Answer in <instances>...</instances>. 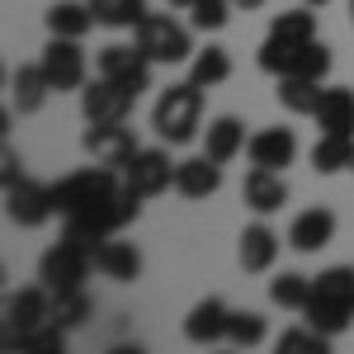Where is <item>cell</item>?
<instances>
[{"label":"cell","mask_w":354,"mask_h":354,"mask_svg":"<svg viewBox=\"0 0 354 354\" xmlns=\"http://www.w3.org/2000/svg\"><path fill=\"white\" fill-rule=\"evenodd\" d=\"M48 322H53V288H48V283H33V288L10 293V298H5V350H10L19 335L48 326Z\"/></svg>","instance_id":"9c48e42d"},{"label":"cell","mask_w":354,"mask_h":354,"mask_svg":"<svg viewBox=\"0 0 354 354\" xmlns=\"http://www.w3.org/2000/svg\"><path fill=\"white\" fill-rule=\"evenodd\" d=\"M137 213H142V198H137V194H128V189H118L109 203L85 208V213H71L62 236H66V241H81V245H90V250H95L100 241L118 236L128 222H137Z\"/></svg>","instance_id":"3957f363"},{"label":"cell","mask_w":354,"mask_h":354,"mask_svg":"<svg viewBox=\"0 0 354 354\" xmlns=\"http://www.w3.org/2000/svg\"><path fill=\"white\" fill-rule=\"evenodd\" d=\"M326 340H330V335H322L317 326H307V330H283V335H279V354H283V350H326Z\"/></svg>","instance_id":"d590c367"},{"label":"cell","mask_w":354,"mask_h":354,"mask_svg":"<svg viewBox=\"0 0 354 354\" xmlns=\"http://www.w3.org/2000/svg\"><path fill=\"white\" fill-rule=\"evenodd\" d=\"M48 95H53V81H48L43 62H33V66H19V71L10 76V109L38 113L43 104H48Z\"/></svg>","instance_id":"44dd1931"},{"label":"cell","mask_w":354,"mask_h":354,"mask_svg":"<svg viewBox=\"0 0 354 354\" xmlns=\"http://www.w3.org/2000/svg\"><path fill=\"white\" fill-rule=\"evenodd\" d=\"M307 326H317L322 335H345L354 322V270L350 265H330L312 279V302L302 307Z\"/></svg>","instance_id":"6da1fadb"},{"label":"cell","mask_w":354,"mask_h":354,"mask_svg":"<svg viewBox=\"0 0 354 354\" xmlns=\"http://www.w3.org/2000/svg\"><path fill=\"white\" fill-rule=\"evenodd\" d=\"M203 128V90L194 81H180L161 90V100L151 104V133L161 137L165 147H189Z\"/></svg>","instance_id":"7a4b0ae2"},{"label":"cell","mask_w":354,"mask_h":354,"mask_svg":"<svg viewBox=\"0 0 354 354\" xmlns=\"http://www.w3.org/2000/svg\"><path fill=\"white\" fill-rule=\"evenodd\" d=\"M24 175V165H19V156H15V147H5V170H0V180L10 185V180H19Z\"/></svg>","instance_id":"8d00e7d4"},{"label":"cell","mask_w":354,"mask_h":354,"mask_svg":"<svg viewBox=\"0 0 354 354\" xmlns=\"http://www.w3.org/2000/svg\"><path fill=\"white\" fill-rule=\"evenodd\" d=\"M90 270H95V250L62 236L57 245L43 250V260H38V283H48L53 293H62V288H81L85 279H90Z\"/></svg>","instance_id":"52a82bcc"},{"label":"cell","mask_w":354,"mask_h":354,"mask_svg":"<svg viewBox=\"0 0 354 354\" xmlns=\"http://www.w3.org/2000/svg\"><path fill=\"white\" fill-rule=\"evenodd\" d=\"M255 62H260V71H270L274 81L279 76H307V81H326L330 66H335V57H330L326 43H298V48H288V43H274V38H265L260 43V53H255Z\"/></svg>","instance_id":"5b68a950"},{"label":"cell","mask_w":354,"mask_h":354,"mask_svg":"<svg viewBox=\"0 0 354 354\" xmlns=\"http://www.w3.org/2000/svg\"><path fill=\"white\" fill-rule=\"evenodd\" d=\"M241 203L250 213L270 218L288 203V185H283V170H265V165H250L241 180Z\"/></svg>","instance_id":"9a60e30c"},{"label":"cell","mask_w":354,"mask_h":354,"mask_svg":"<svg viewBox=\"0 0 354 354\" xmlns=\"http://www.w3.org/2000/svg\"><path fill=\"white\" fill-rule=\"evenodd\" d=\"M10 350H28V354H62L66 350V330L57 326V322H48V326L28 330V335H19Z\"/></svg>","instance_id":"e575fe53"},{"label":"cell","mask_w":354,"mask_h":354,"mask_svg":"<svg viewBox=\"0 0 354 354\" xmlns=\"http://www.w3.org/2000/svg\"><path fill=\"white\" fill-rule=\"evenodd\" d=\"M170 5H175V10H189V5H194V0H170Z\"/></svg>","instance_id":"ab89813d"},{"label":"cell","mask_w":354,"mask_h":354,"mask_svg":"<svg viewBox=\"0 0 354 354\" xmlns=\"http://www.w3.org/2000/svg\"><path fill=\"white\" fill-rule=\"evenodd\" d=\"M218 189H222V165L213 161L208 151L175 165V194H180V198H194V203H203V198H213Z\"/></svg>","instance_id":"e0dca14e"},{"label":"cell","mask_w":354,"mask_h":354,"mask_svg":"<svg viewBox=\"0 0 354 354\" xmlns=\"http://www.w3.org/2000/svg\"><path fill=\"white\" fill-rule=\"evenodd\" d=\"M189 81L198 85V90H218L222 81H232V53L227 48H203V53L189 57Z\"/></svg>","instance_id":"4316f807"},{"label":"cell","mask_w":354,"mask_h":354,"mask_svg":"<svg viewBox=\"0 0 354 354\" xmlns=\"http://www.w3.org/2000/svg\"><path fill=\"white\" fill-rule=\"evenodd\" d=\"M270 38H274V43H288V48L312 43V38H317V15H312V5H298V10L274 15V19H270Z\"/></svg>","instance_id":"83f0119b"},{"label":"cell","mask_w":354,"mask_h":354,"mask_svg":"<svg viewBox=\"0 0 354 354\" xmlns=\"http://www.w3.org/2000/svg\"><path fill=\"white\" fill-rule=\"evenodd\" d=\"M90 10H95V24L104 28H137L151 15L147 0H90Z\"/></svg>","instance_id":"4dcf8cb0"},{"label":"cell","mask_w":354,"mask_h":354,"mask_svg":"<svg viewBox=\"0 0 354 354\" xmlns=\"http://www.w3.org/2000/svg\"><path fill=\"white\" fill-rule=\"evenodd\" d=\"M265 335H270V322L260 317V312H232V322H227V340L232 345H241V350H255V345H265Z\"/></svg>","instance_id":"d6a6232c"},{"label":"cell","mask_w":354,"mask_h":354,"mask_svg":"<svg viewBox=\"0 0 354 354\" xmlns=\"http://www.w3.org/2000/svg\"><path fill=\"white\" fill-rule=\"evenodd\" d=\"M350 19H354V0H350Z\"/></svg>","instance_id":"60d3db41"},{"label":"cell","mask_w":354,"mask_h":354,"mask_svg":"<svg viewBox=\"0 0 354 354\" xmlns=\"http://www.w3.org/2000/svg\"><path fill=\"white\" fill-rule=\"evenodd\" d=\"M245 156H250V165H265V170H288L298 161V133L293 128H260L245 142Z\"/></svg>","instance_id":"2e32d148"},{"label":"cell","mask_w":354,"mask_h":354,"mask_svg":"<svg viewBox=\"0 0 354 354\" xmlns=\"http://www.w3.org/2000/svg\"><path fill=\"white\" fill-rule=\"evenodd\" d=\"M133 43L151 57L156 66H175V62H189L194 57L189 28L180 24L175 15H147V19L133 28Z\"/></svg>","instance_id":"8992f818"},{"label":"cell","mask_w":354,"mask_h":354,"mask_svg":"<svg viewBox=\"0 0 354 354\" xmlns=\"http://www.w3.org/2000/svg\"><path fill=\"white\" fill-rule=\"evenodd\" d=\"M350 161H354V137H340V133L317 137V147H312V170H317V175L350 170Z\"/></svg>","instance_id":"f546056e"},{"label":"cell","mask_w":354,"mask_h":354,"mask_svg":"<svg viewBox=\"0 0 354 354\" xmlns=\"http://www.w3.org/2000/svg\"><path fill=\"white\" fill-rule=\"evenodd\" d=\"M232 0H194L189 5V28H198V33H218L227 19H232Z\"/></svg>","instance_id":"836d02e7"},{"label":"cell","mask_w":354,"mask_h":354,"mask_svg":"<svg viewBox=\"0 0 354 354\" xmlns=\"http://www.w3.org/2000/svg\"><path fill=\"white\" fill-rule=\"evenodd\" d=\"M175 165L180 161H170L165 147H142L133 156V165L123 170V189L137 194V198H156V194L175 189Z\"/></svg>","instance_id":"30bf717a"},{"label":"cell","mask_w":354,"mask_h":354,"mask_svg":"<svg viewBox=\"0 0 354 354\" xmlns=\"http://www.w3.org/2000/svg\"><path fill=\"white\" fill-rule=\"evenodd\" d=\"M317 128L322 133H340V137H354V90L345 85H330L326 95H322V104H317Z\"/></svg>","instance_id":"cb8c5ba5"},{"label":"cell","mask_w":354,"mask_h":354,"mask_svg":"<svg viewBox=\"0 0 354 354\" xmlns=\"http://www.w3.org/2000/svg\"><path fill=\"white\" fill-rule=\"evenodd\" d=\"M95 66H100V76H109L113 85H123L128 95H142V90H151V66H156V62L142 53L137 43H109V48H100Z\"/></svg>","instance_id":"ba28073f"},{"label":"cell","mask_w":354,"mask_h":354,"mask_svg":"<svg viewBox=\"0 0 354 354\" xmlns=\"http://www.w3.org/2000/svg\"><path fill=\"white\" fill-rule=\"evenodd\" d=\"M350 170H354V161H350Z\"/></svg>","instance_id":"b9f144b4"},{"label":"cell","mask_w":354,"mask_h":354,"mask_svg":"<svg viewBox=\"0 0 354 354\" xmlns=\"http://www.w3.org/2000/svg\"><path fill=\"white\" fill-rule=\"evenodd\" d=\"M302 5H312V10H326L330 0H302Z\"/></svg>","instance_id":"f35d334b"},{"label":"cell","mask_w":354,"mask_h":354,"mask_svg":"<svg viewBox=\"0 0 354 354\" xmlns=\"http://www.w3.org/2000/svg\"><path fill=\"white\" fill-rule=\"evenodd\" d=\"M236 260H241V270H245V274H265V270H274V260H279V236H274V227H265V222H250V227L241 232Z\"/></svg>","instance_id":"ffe728a7"},{"label":"cell","mask_w":354,"mask_h":354,"mask_svg":"<svg viewBox=\"0 0 354 354\" xmlns=\"http://www.w3.org/2000/svg\"><path fill=\"white\" fill-rule=\"evenodd\" d=\"M227 322H232V307L222 298L194 302L189 317H185V340L189 345H218V340H227Z\"/></svg>","instance_id":"ac0fdd59"},{"label":"cell","mask_w":354,"mask_h":354,"mask_svg":"<svg viewBox=\"0 0 354 354\" xmlns=\"http://www.w3.org/2000/svg\"><path fill=\"white\" fill-rule=\"evenodd\" d=\"M245 142H250V137H245V123L236 118V113H222V118L208 123V133H203V151H208L218 165H227V161H236V156L245 151Z\"/></svg>","instance_id":"7402d4cb"},{"label":"cell","mask_w":354,"mask_h":354,"mask_svg":"<svg viewBox=\"0 0 354 354\" xmlns=\"http://www.w3.org/2000/svg\"><path fill=\"white\" fill-rule=\"evenodd\" d=\"M270 302H274V307H283V312H302V307L312 302V279H307V274L283 270L270 283Z\"/></svg>","instance_id":"1f68e13d"},{"label":"cell","mask_w":354,"mask_h":354,"mask_svg":"<svg viewBox=\"0 0 354 354\" xmlns=\"http://www.w3.org/2000/svg\"><path fill=\"white\" fill-rule=\"evenodd\" d=\"M53 185H38V180H10L5 185V218L15 222V227H43V222L53 218Z\"/></svg>","instance_id":"8fae6325"},{"label":"cell","mask_w":354,"mask_h":354,"mask_svg":"<svg viewBox=\"0 0 354 354\" xmlns=\"http://www.w3.org/2000/svg\"><path fill=\"white\" fill-rule=\"evenodd\" d=\"M133 100L123 85H113L109 76H95V81L81 85V113L85 123H128V113H133Z\"/></svg>","instance_id":"5bb4252c"},{"label":"cell","mask_w":354,"mask_h":354,"mask_svg":"<svg viewBox=\"0 0 354 354\" xmlns=\"http://www.w3.org/2000/svg\"><path fill=\"white\" fill-rule=\"evenodd\" d=\"M322 81H307V76H279V90H274V100L283 104L288 113H298V118H312L317 104H322Z\"/></svg>","instance_id":"484cf974"},{"label":"cell","mask_w":354,"mask_h":354,"mask_svg":"<svg viewBox=\"0 0 354 354\" xmlns=\"http://www.w3.org/2000/svg\"><path fill=\"white\" fill-rule=\"evenodd\" d=\"M330 241H335V213L330 208H307V213H298L288 222V245L298 255H317Z\"/></svg>","instance_id":"d6986e66"},{"label":"cell","mask_w":354,"mask_h":354,"mask_svg":"<svg viewBox=\"0 0 354 354\" xmlns=\"http://www.w3.org/2000/svg\"><path fill=\"white\" fill-rule=\"evenodd\" d=\"M43 71L53 81V95H66V90H81L85 85V48L81 38H53L48 33V48H43Z\"/></svg>","instance_id":"7c38bea8"},{"label":"cell","mask_w":354,"mask_h":354,"mask_svg":"<svg viewBox=\"0 0 354 354\" xmlns=\"http://www.w3.org/2000/svg\"><path fill=\"white\" fill-rule=\"evenodd\" d=\"M123 189V180L113 175V165H85V170H71V175H62L53 185V208L62 218H71V213H85V208H100V203H109L113 194Z\"/></svg>","instance_id":"277c9868"},{"label":"cell","mask_w":354,"mask_h":354,"mask_svg":"<svg viewBox=\"0 0 354 354\" xmlns=\"http://www.w3.org/2000/svg\"><path fill=\"white\" fill-rule=\"evenodd\" d=\"M232 5H236V10H265L270 0H232Z\"/></svg>","instance_id":"74e56055"},{"label":"cell","mask_w":354,"mask_h":354,"mask_svg":"<svg viewBox=\"0 0 354 354\" xmlns=\"http://www.w3.org/2000/svg\"><path fill=\"white\" fill-rule=\"evenodd\" d=\"M95 270L104 274V279H113V283H133L137 274H142V255H137L133 241H100L95 245Z\"/></svg>","instance_id":"603a6c76"},{"label":"cell","mask_w":354,"mask_h":354,"mask_svg":"<svg viewBox=\"0 0 354 354\" xmlns=\"http://www.w3.org/2000/svg\"><path fill=\"white\" fill-rule=\"evenodd\" d=\"M43 24L53 38H85L90 28H95V10H90V0H57L53 10L43 15Z\"/></svg>","instance_id":"d4e9b609"},{"label":"cell","mask_w":354,"mask_h":354,"mask_svg":"<svg viewBox=\"0 0 354 354\" xmlns=\"http://www.w3.org/2000/svg\"><path fill=\"white\" fill-rule=\"evenodd\" d=\"M81 147L95 156V161L113 165V170H128V165H133V156L142 151L128 123H90V128H85V137H81Z\"/></svg>","instance_id":"4fadbf2b"},{"label":"cell","mask_w":354,"mask_h":354,"mask_svg":"<svg viewBox=\"0 0 354 354\" xmlns=\"http://www.w3.org/2000/svg\"><path fill=\"white\" fill-rule=\"evenodd\" d=\"M90 317H95V302H90V293H85V283L81 288H62V293H53V322L66 330V335L81 330Z\"/></svg>","instance_id":"f1b7e54d"}]
</instances>
